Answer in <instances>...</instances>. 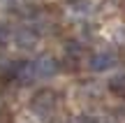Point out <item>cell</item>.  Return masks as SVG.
<instances>
[{
    "mask_svg": "<svg viewBox=\"0 0 125 123\" xmlns=\"http://www.w3.org/2000/svg\"><path fill=\"white\" fill-rule=\"evenodd\" d=\"M30 109L35 112L40 119H44V121L53 119V114L58 112V95H56L53 91H40V93H35L32 100H30Z\"/></svg>",
    "mask_w": 125,
    "mask_h": 123,
    "instance_id": "1",
    "label": "cell"
},
{
    "mask_svg": "<svg viewBox=\"0 0 125 123\" xmlns=\"http://www.w3.org/2000/svg\"><path fill=\"white\" fill-rule=\"evenodd\" d=\"M30 70L35 79H51L56 72H58V63L51 56H40V58L30 60Z\"/></svg>",
    "mask_w": 125,
    "mask_h": 123,
    "instance_id": "2",
    "label": "cell"
},
{
    "mask_svg": "<svg viewBox=\"0 0 125 123\" xmlns=\"http://www.w3.org/2000/svg\"><path fill=\"white\" fill-rule=\"evenodd\" d=\"M116 63H118V56L114 51H97L88 58V67L93 72H107V70L116 67Z\"/></svg>",
    "mask_w": 125,
    "mask_h": 123,
    "instance_id": "3",
    "label": "cell"
},
{
    "mask_svg": "<svg viewBox=\"0 0 125 123\" xmlns=\"http://www.w3.org/2000/svg\"><path fill=\"white\" fill-rule=\"evenodd\" d=\"M12 40H16V46H21V49H35L37 33L30 30V28H21V30L12 33Z\"/></svg>",
    "mask_w": 125,
    "mask_h": 123,
    "instance_id": "4",
    "label": "cell"
},
{
    "mask_svg": "<svg viewBox=\"0 0 125 123\" xmlns=\"http://www.w3.org/2000/svg\"><path fill=\"white\" fill-rule=\"evenodd\" d=\"M109 91H111L114 95H121V98H125V74L111 77V81H109Z\"/></svg>",
    "mask_w": 125,
    "mask_h": 123,
    "instance_id": "5",
    "label": "cell"
},
{
    "mask_svg": "<svg viewBox=\"0 0 125 123\" xmlns=\"http://www.w3.org/2000/svg\"><path fill=\"white\" fill-rule=\"evenodd\" d=\"M9 40H12V30L5 23H0V44H7Z\"/></svg>",
    "mask_w": 125,
    "mask_h": 123,
    "instance_id": "6",
    "label": "cell"
},
{
    "mask_svg": "<svg viewBox=\"0 0 125 123\" xmlns=\"http://www.w3.org/2000/svg\"><path fill=\"white\" fill-rule=\"evenodd\" d=\"M70 123H95V119H90V116H86V114H74L70 119Z\"/></svg>",
    "mask_w": 125,
    "mask_h": 123,
    "instance_id": "7",
    "label": "cell"
},
{
    "mask_svg": "<svg viewBox=\"0 0 125 123\" xmlns=\"http://www.w3.org/2000/svg\"><path fill=\"white\" fill-rule=\"evenodd\" d=\"M12 2H19V0H7V5H12Z\"/></svg>",
    "mask_w": 125,
    "mask_h": 123,
    "instance_id": "8",
    "label": "cell"
}]
</instances>
